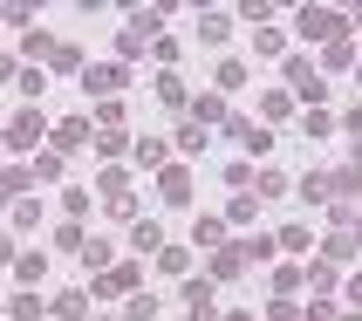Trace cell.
<instances>
[{"mask_svg": "<svg viewBox=\"0 0 362 321\" xmlns=\"http://www.w3.org/2000/svg\"><path fill=\"white\" fill-rule=\"evenodd\" d=\"M14 274H21V287H35L41 274H48V253H41V246H28V253H14Z\"/></svg>", "mask_w": 362, "mask_h": 321, "instance_id": "cell-13", "label": "cell"}, {"mask_svg": "<svg viewBox=\"0 0 362 321\" xmlns=\"http://www.w3.org/2000/svg\"><path fill=\"white\" fill-rule=\"evenodd\" d=\"M335 260H356V240H349V226L335 233V240H328V267H335Z\"/></svg>", "mask_w": 362, "mask_h": 321, "instance_id": "cell-35", "label": "cell"}, {"mask_svg": "<svg viewBox=\"0 0 362 321\" xmlns=\"http://www.w3.org/2000/svg\"><path fill=\"white\" fill-rule=\"evenodd\" d=\"M48 69H62V76H82V48H76V41H55V48H48Z\"/></svg>", "mask_w": 362, "mask_h": 321, "instance_id": "cell-15", "label": "cell"}, {"mask_svg": "<svg viewBox=\"0 0 362 321\" xmlns=\"http://www.w3.org/2000/svg\"><path fill=\"white\" fill-rule=\"evenodd\" d=\"M301 130H308V137H328V130H335V117H328V110H308Z\"/></svg>", "mask_w": 362, "mask_h": 321, "instance_id": "cell-36", "label": "cell"}, {"mask_svg": "<svg viewBox=\"0 0 362 321\" xmlns=\"http://www.w3.org/2000/svg\"><path fill=\"white\" fill-rule=\"evenodd\" d=\"M240 274H246V253H240V246H219L212 267H205V281H240Z\"/></svg>", "mask_w": 362, "mask_h": 321, "instance_id": "cell-9", "label": "cell"}, {"mask_svg": "<svg viewBox=\"0 0 362 321\" xmlns=\"http://www.w3.org/2000/svg\"><path fill=\"white\" fill-rule=\"evenodd\" d=\"M219 321H253V308H233V315H219Z\"/></svg>", "mask_w": 362, "mask_h": 321, "instance_id": "cell-49", "label": "cell"}, {"mask_svg": "<svg viewBox=\"0 0 362 321\" xmlns=\"http://www.w3.org/2000/svg\"><path fill=\"white\" fill-rule=\"evenodd\" d=\"M123 82H130V69H123V62H82V89H89V96H110V103H117Z\"/></svg>", "mask_w": 362, "mask_h": 321, "instance_id": "cell-2", "label": "cell"}, {"mask_svg": "<svg viewBox=\"0 0 362 321\" xmlns=\"http://www.w3.org/2000/svg\"><path fill=\"white\" fill-rule=\"evenodd\" d=\"M151 62H164V69H171V62H178V41H171V35H158V41H151Z\"/></svg>", "mask_w": 362, "mask_h": 321, "instance_id": "cell-39", "label": "cell"}, {"mask_svg": "<svg viewBox=\"0 0 362 321\" xmlns=\"http://www.w3.org/2000/svg\"><path fill=\"white\" fill-rule=\"evenodd\" d=\"M335 321H362V315H335Z\"/></svg>", "mask_w": 362, "mask_h": 321, "instance_id": "cell-51", "label": "cell"}, {"mask_svg": "<svg viewBox=\"0 0 362 321\" xmlns=\"http://www.w3.org/2000/svg\"><path fill=\"white\" fill-rule=\"evenodd\" d=\"M226 178H233V192H246V185H253V164H246V158H233V164H226Z\"/></svg>", "mask_w": 362, "mask_h": 321, "instance_id": "cell-40", "label": "cell"}, {"mask_svg": "<svg viewBox=\"0 0 362 321\" xmlns=\"http://www.w3.org/2000/svg\"><path fill=\"white\" fill-rule=\"evenodd\" d=\"M21 48H28V69H35V62H48V48H55V35H41V28H28V41H21Z\"/></svg>", "mask_w": 362, "mask_h": 321, "instance_id": "cell-27", "label": "cell"}, {"mask_svg": "<svg viewBox=\"0 0 362 321\" xmlns=\"http://www.w3.org/2000/svg\"><path fill=\"white\" fill-rule=\"evenodd\" d=\"M322 69H356V41H335V48H322Z\"/></svg>", "mask_w": 362, "mask_h": 321, "instance_id": "cell-28", "label": "cell"}, {"mask_svg": "<svg viewBox=\"0 0 362 321\" xmlns=\"http://www.w3.org/2000/svg\"><path fill=\"white\" fill-rule=\"evenodd\" d=\"M267 321H301V308L294 301H267Z\"/></svg>", "mask_w": 362, "mask_h": 321, "instance_id": "cell-45", "label": "cell"}, {"mask_svg": "<svg viewBox=\"0 0 362 321\" xmlns=\"http://www.w3.org/2000/svg\"><path fill=\"white\" fill-rule=\"evenodd\" d=\"M185 315H192V321H219V308H212V281H185Z\"/></svg>", "mask_w": 362, "mask_h": 321, "instance_id": "cell-7", "label": "cell"}, {"mask_svg": "<svg viewBox=\"0 0 362 321\" xmlns=\"http://www.w3.org/2000/svg\"><path fill=\"white\" fill-rule=\"evenodd\" d=\"M158 96H164V103H171V110H185V82H178V76H171V69H164V76H158Z\"/></svg>", "mask_w": 362, "mask_h": 321, "instance_id": "cell-33", "label": "cell"}, {"mask_svg": "<svg viewBox=\"0 0 362 321\" xmlns=\"http://www.w3.org/2000/svg\"><path fill=\"white\" fill-rule=\"evenodd\" d=\"M356 82H362V69H356Z\"/></svg>", "mask_w": 362, "mask_h": 321, "instance_id": "cell-52", "label": "cell"}, {"mask_svg": "<svg viewBox=\"0 0 362 321\" xmlns=\"http://www.w3.org/2000/svg\"><path fill=\"white\" fill-rule=\"evenodd\" d=\"M158 199L164 205H185V199H192V171H185V164H164V171H158Z\"/></svg>", "mask_w": 362, "mask_h": 321, "instance_id": "cell-5", "label": "cell"}, {"mask_svg": "<svg viewBox=\"0 0 362 321\" xmlns=\"http://www.w3.org/2000/svg\"><path fill=\"white\" fill-rule=\"evenodd\" d=\"M281 192H287L281 171H260V164H253V199H281Z\"/></svg>", "mask_w": 362, "mask_h": 321, "instance_id": "cell-23", "label": "cell"}, {"mask_svg": "<svg viewBox=\"0 0 362 321\" xmlns=\"http://www.w3.org/2000/svg\"><path fill=\"white\" fill-rule=\"evenodd\" d=\"M7 315H14V321H41V315H48V301L28 287V294H14V301H7Z\"/></svg>", "mask_w": 362, "mask_h": 321, "instance_id": "cell-19", "label": "cell"}, {"mask_svg": "<svg viewBox=\"0 0 362 321\" xmlns=\"http://www.w3.org/2000/svg\"><path fill=\"white\" fill-rule=\"evenodd\" d=\"M205 144H212V130H205V123H178V144H171V151H185V158H205Z\"/></svg>", "mask_w": 362, "mask_h": 321, "instance_id": "cell-12", "label": "cell"}, {"mask_svg": "<svg viewBox=\"0 0 362 321\" xmlns=\"http://www.w3.org/2000/svg\"><path fill=\"white\" fill-rule=\"evenodd\" d=\"M21 185H35V178H28V164H14V171H0V205H7V199H14V192H21Z\"/></svg>", "mask_w": 362, "mask_h": 321, "instance_id": "cell-32", "label": "cell"}, {"mask_svg": "<svg viewBox=\"0 0 362 321\" xmlns=\"http://www.w3.org/2000/svg\"><path fill=\"white\" fill-rule=\"evenodd\" d=\"M28 178H62V158L55 151H35V158H28Z\"/></svg>", "mask_w": 362, "mask_h": 321, "instance_id": "cell-29", "label": "cell"}, {"mask_svg": "<svg viewBox=\"0 0 362 321\" xmlns=\"http://www.w3.org/2000/svg\"><path fill=\"white\" fill-rule=\"evenodd\" d=\"M89 321H96V315H89Z\"/></svg>", "mask_w": 362, "mask_h": 321, "instance_id": "cell-53", "label": "cell"}, {"mask_svg": "<svg viewBox=\"0 0 362 321\" xmlns=\"http://www.w3.org/2000/svg\"><path fill=\"white\" fill-rule=\"evenodd\" d=\"M301 199H308V205H322V199H328V178H322V171H315V178H301Z\"/></svg>", "mask_w": 362, "mask_h": 321, "instance_id": "cell-43", "label": "cell"}, {"mask_svg": "<svg viewBox=\"0 0 362 321\" xmlns=\"http://www.w3.org/2000/svg\"><path fill=\"white\" fill-rule=\"evenodd\" d=\"M185 267H192V246H158V274L185 281Z\"/></svg>", "mask_w": 362, "mask_h": 321, "instance_id": "cell-16", "label": "cell"}, {"mask_svg": "<svg viewBox=\"0 0 362 321\" xmlns=\"http://www.w3.org/2000/svg\"><path fill=\"white\" fill-rule=\"evenodd\" d=\"M123 321H158V301H151V294H130V308H123Z\"/></svg>", "mask_w": 362, "mask_h": 321, "instance_id": "cell-34", "label": "cell"}, {"mask_svg": "<svg viewBox=\"0 0 362 321\" xmlns=\"http://www.w3.org/2000/svg\"><path fill=\"white\" fill-rule=\"evenodd\" d=\"M301 321H335V301H328V294H322V301H308V308H301Z\"/></svg>", "mask_w": 362, "mask_h": 321, "instance_id": "cell-44", "label": "cell"}, {"mask_svg": "<svg viewBox=\"0 0 362 321\" xmlns=\"http://www.w3.org/2000/svg\"><path fill=\"white\" fill-rule=\"evenodd\" d=\"M7 76H21V69H14V55H0V82H7Z\"/></svg>", "mask_w": 362, "mask_h": 321, "instance_id": "cell-47", "label": "cell"}, {"mask_svg": "<svg viewBox=\"0 0 362 321\" xmlns=\"http://www.w3.org/2000/svg\"><path fill=\"white\" fill-rule=\"evenodd\" d=\"M192 246H212V253H219L226 246V219H199L192 226Z\"/></svg>", "mask_w": 362, "mask_h": 321, "instance_id": "cell-22", "label": "cell"}, {"mask_svg": "<svg viewBox=\"0 0 362 321\" xmlns=\"http://www.w3.org/2000/svg\"><path fill=\"white\" fill-rule=\"evenodd\" d=\"M82 137H89V123H62L48 151H55V158H69V151H82Z\"/></svg>", "mask_w": 362, "mask_h": 321, "instance_id": "cell-20", "label": "cell"}, {"mask_svg": "<svg viewBox=\"0 0 362 321\" xmlns=\"http://www.w3.org/2000/svg\"><path fill=\"white\" fill-rule=\"evenodd\" d=\"M260 117L267 123H287V117H294V96H287V89H267V96H260Z\"/></svg>", "mask_w": 362, "mask_h": 321, "instance_id": "cell-17", "label": "cell"}, {"mask_svg": "<svg viewBox=\"0 0 362 321\" xmlns=\"http://www.w3.org/2000/svg\"><path fill=\"white\" fill-rule=\"evenodd\" d=\"M48 315H55V321H89V287H69V294H55V301H48Z\"/></svg>", "mask_w": 362, "mask_h": 321, "instance_id": "cell-8", "label": "cell"}, {"mask_svg": "<svg viewBox=\"0 0 362 321\" xmlns=\"http://www.w3.org/2000/svg\"><path fill=\"white\" fill-rule=\"evenodd\" d=\"M35 219H41V199H21L14 205V226H21V233H35Z\"/></svg>", "mask_w": 362, "mask_h": 321, "instance_id": "cell-38", "label": "cell"}, {"mask_svg": "<svg viewBox=\"0 0 362 321\" xmlns=\"http://www.w3.org/2000/svg\"><path fill=\"white\" fill-rule=\"evenodd\" d=\"M21 96H28V110H35V103H41V89H48V76H41V69H21Z\"/></svg>", "mask_w": 362, "mask_h": 321, "instance_id": "cell-30", "label": "cell"}, {"mask_svg": "<svg viewBox=\"0 0 362 321\" xmlns=\"http://www.w3.org/2000/svg\"><path fill=\"white\" fill-rule=\"evenodd\" d=\"M246 82V62H219V89H240Z\"/></svg>", "mask_w": 362, "mask_h": 321, "instance_id": "cell-42", "label": "cell"}, {"mask_svg": "<svg viewBox=\"0 0 362 321\" xmlns=\"http://www.w3.org/2000/svg\"><path fill=\"white\" fill-rule=\"evenodd\" d=\"M130 246H137V253H158V246H164L158 219H130Z\"/></svg>", "mask_w": 362, "mask_h": 321, "instance_id": "cell-18", "label": "cell"}, {"mask_svg": "<svg viewBox=\"0 0 362 321\" xmlns=\"http://www.w3.org/2000/svg\"><path fill=\"white\" fill-rule=\"evenodd\" d=\"M82 267L89 274H110V240H82Z\"/></svg>", "mask_w": 362, "mask_h": 321, "instance_id": "cell-25", "label": "cell"}, {"mask_svg": "<svg viewBox=\"0 0 362 321\" xmlns=\"http://www.w3.org/2000/svg\"><path fill=\"white\" fill-rule=\"evenodd\" d=\"M185 103H192V123H205V130L226 123V96H219V89H212V96H185Z\"/></svg>", "mask_w": 362, "mask_h": 321, "instance_id": "cell-11", "label": "cell"}, {"mask_svg": "<svg viewBox=\"0 0 362 321\" xmlns=\"http://www.w3.org/2000/svg\"><path fill=\"white\" fill-rule=\"evenodd\" d=\"M301 35L335 48V41H349V14H335V7H301Z\"/></svg>", "mask_w": 362, "mask_h": 321, "instance_id": "cell-1", "label": "cell"}, {"mask_svg": "<svg viewBox=\"0 0 362 321\" xmlns=\"http://www.w3.org/2000/svg\"><path fill=\"white\" fill-rule=\"evenodd\" d=\"M82 240H89V233H82L76 219H69V226H62V233H55V246H62V253H82Z\"/></svg>", "mask_w": 362, "mask_h": 321, "instance_id": "cell-37", "label": "cell"}, {"mask_svg": "<svg viewBox=\"0 0 362 321\" xmlns=\"http://www.w3.org/2000/svg\"><path fill=\"white\" fill-rule=\"evenodd\" d=\"M308 281V267H274V301H294Z\"/></svg>", "mask_w": 362, "mask_h": 321, "instance_id": "cell-14", "label": "cell"}, {"mask_svg": "<svg viewBox=\"0 0 362 321\" xmlns=\"http://www.w3.org/2000/svg\"><path fill=\"white\" fill-rule=\"evenodd\" d=\"M226 137L240 144L246 158H267V151H274V130H267V123H253V117H226Z\"/></svg>", "mask_w": 362, "mask_h": 321, "instance_id": "cell-3", "label": "cell"}, {"mask_svg": "<svg viewBox=\"0 0 362 321\" xmlns=\"http://www.w3.org/2000/svg\"><path fill=\"white\" fill-rule=\"evenodd\" d=\"M130 164H137V171H164V164H171V144L164 137H137L130 144Z\"/></svg>", "mask_w": 362, "mask_h": 321, "instance_id": "cell-6", "label": "cell"}, {"mask_svg": "<svg viewBox=\"0 0 362 321\" xmlns=\"http://www.w3.org/2000/svg\"><path fill=\"white\" fill-rule=\"evenodd\" d=\"M62 212H69V219H89V192H82V185H69V192H62Z\"/></svg>", "mask_w": 362, "mask_h": 321, "instance_id": "cell-26", "label": "cell"}, {"mask_svg": "<svg viewBox=\"0 0 362 321\" xmlns=\"http://www.w3.org/2000/svg\"><path fill=\"white\" fill-rule=\"evenodd\" d=\"M41 137H48V123H41V110H14V123L0 130V144H7V151H35Z\"/></svg>", "mask_w": 362, "mask_h": 321, "instance_id": "cell-4", "label": "cell"}, {"mask_svg": "<svg viewBox=\"0 0 362 321\" xmlns=\"http://www.w3.org/2000/svg\"><path fill=\"white\" fill-rule=\"evenodd\" d=\"M199 35L205 41H226V35H233V14H199Z\"/></svg>", "mask_w": 362, "mask_h": 321, "instance_id": "cell-31", "label": "cell"}, {"mask_svg": "<svg viewBox=\"0 0 362 321\" xmlns=\"http://www.w3.org/2000/svg\"><path fill=\"white\" fill-rule=\"evenodd\" d=\"M240 253H246V267H253V260H274V253H281V240H274V233H253Z\"/></svg>", "mask_w": 362, "mask_h": 321, "instance_id": "cell-24", "label": "cell"}, {"mask_svg": "<svg viewBox=\"0 0 362 321\" xmlns=\"http://www.w3.org/2000/svg\"><path fill=\"white\" fill-rule=\"evenodd\" d=\"M342 130H349V137L362 144V103H356V110H349V117H342Z\"/></svg>", "mask_w": 362, "mask_h": 321, "instance_id": "cell-46", "label": "cell"}, {"mask_svg": "<svg viewBox=\"0 0 362 321\" xmlns=\"http://www.w3.org/2000/svg\"><path fill=\"white\" fill-rule=\"evenodd\" d=\"M130 287H137V267H110V274L89 281V301H96V294H130Z\"/></svg>", "mask_w": 362, "mask_h": 321, "instance_id": "cell-10", "label": "cell"}, {"mask_svg": "<svg viewBox=\"0 0 362 321\" xmlns=\"http://www.w3.org/2000/svg\"><path fill=\"white\" fill-rule=\"evenodd\" d=\"M349 164H356V171H362V144H356V151H349Z\"/></svg>", "mask_w": 362, "mask_h": 321, "instance_id": "cell-50", "label": "cell"}, {"mask_svg": "<svg viewBox=\"0 0 362 321\" xmlns=\"http://www.w3.org/2000/svg\"><path fill=\"white\" fill-rule=\"evenodd\" d=\"M260 219V199H253V192H240V199L226 205V226H253Z\"/></svg>", "mask_w": 362, "mask_h": 321, "instance_id": "cell-21", "label": "cell"}, {"mask_svg": "<svg viewBox=\"0 0 362 321\" xmlns=\"http://www.w3.org/2000/svg\"><path fill=\"white\" fill-rule=\"evenodd\" d=\"M308 287H315V294H328V287H335V267H328V260H322V267H308Z\"/></svg>", "mask_w": 362, "mask_h": 321, "instance_id": "cell-41", "label": "cell"}, {"mask_svg": "<svg viewBox=\"0 0 362 321\" xmlns=\"http://www.w3.org/2000/svg\"><path fill=\"white\" fill-rule=\"evenodd\" d=\"M349 301H356V308H362V274H356V281H349Z\"/></svg>", "mask_w": 362, "mask_h": 321, "instance_id": "cell-48", "label": "cell"}]
</instances>
